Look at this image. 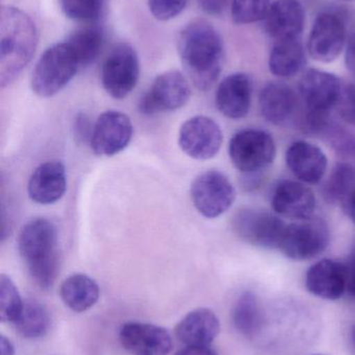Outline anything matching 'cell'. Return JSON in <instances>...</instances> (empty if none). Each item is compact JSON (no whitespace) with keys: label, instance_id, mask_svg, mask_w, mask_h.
Listing matches in <instances>:
<instances>
[{"label":"cell","instance_id":"15","mask_svg":"<svg viewBox=\"0 0 355 355\" xmlns=\"http://www.w3.org/2000/svg\"><path fill=\"white\" fill-rule=\"evenodd\" d=\"M119 341L131 355H168L173 348L168 331L149 323H124L119 331Z\"/></svg>","mask_w":355,"mask_h":355},{"label":"cell","instance_id":"34","mask_svg":"<svg viewBox=\"0 0 355 355\" xmlns=\"http://www.w3.org/2000/svg\"><path fill=\"white\" fill-rule=\"evenodd\" d=\"M337 108L340 116L347 124L355 127V83L343 87Z\"/></svg>","mask_w":355,"mask_h":355},{"label":"cell","instance_id":"36","mask_svg":"<svg viewBox=\"0 0 355 355\" xmlns=\"http://www.w3.org/2000/svg\"><path fill=\"white\" fill-rule=\"evenodd\" d=\"M345 64L348 71L355 75V33L348 37L346 43Z\"/></svg>","mask_w":355,"mask_h":355},{"label":"cell","instance_id":"44","mask_svg":"<svg viewBox=\"0 0 355 355\" xmlns=\"http://www.w3.org/2000/svg\"><path fill=\"white\" fill-rule=\"evenodd\" d=\"M313 355H324V354H313Z\"/></svg>","mask_w":355,"mask_h":355},{"label":"cell","instance_id":"19","mask_svg":"<svg viewBox=\"0 0 355 355\" xmlns=\"http://www.w3.org/2000/svg\"><path fill=\"white\" fill-rule=\"evenodd\" d=\"M252 102V83L248 75L235 73L223 79L216 93L219 112L231 120H240L249 114Z\"/></svg>","mask_w":355,"mask_h":355},{"label":"cell","instance_id":"8","mask_svg":"<svg viewBox=\"0 0 355 355\" xmlns=\"http://www.w3.org/2000/svg\"><path fill=\"white\" fill-rule=\"evenodd\" d=\"M190 192L196 210L206 218H217L224 214L236 200L233 183L218 171L199 175L192 183Z\"/></svg>","mask_w":355,"mask_h":355},{"label":"cell","instance_id":"32","mask_svg":"<svg viewBox=\"0 0 355 355\" xmlns=\"http://www.w3.org/2000/svg\"><path fill=\"white\" fill-rule=\"evenodd\" d=\"M65 16L75 21H94L104 10V0H58Z\"/></svg>","mask_w":355,"mask_h":355},{"label":"cell","instance_id":"12","mask_svg":"<svg viewBox=\"0 0 355 355\" xmlns=\"http://www.w3.org/2000/svg\"><path fill=\"white\" fill-rule=\"evenodd\" d=\"M346 26L335 12H323L317 16L308 37V54L317 62H333L345 49Z\"/></svg>","mask_w":355,"mask_h":355},{"label":"cell","instance_id":"17","mask_svg":"<svg viewBox=\"0 0 355 355\" xmlns=\"http://www.w3.org/2000/svg\"><path fill=\"white\" fill-rule=\"evenodd\" d=\"M347 286V265L339 261L324 259L315 263L306 272V289L322 300H339L345 293Z\"/></svg>","mask_w":355,"mask_h":355},{"label":"cell","instance_id":"42","mask_svg":"<svg viewBox=\"0 0 355 355\" xmlns=\"http://www.w3.org/2000/svg\"><path fill=\"white\" fill-rule=\"evenodd\" d=\"M352 340H354V343L355 346V327L352 329Z\"/></svg>","mask_w":355,"mask_h":355},{"label":"cell","instance_id":"23","mask_svg":"<svg viewBox=\"0 0 355 355\" xmlns=\"http://www.w3.org/2000/svg\"><path fill=\"white\" fill-rule=\"evenodd\" d=\"M220 331L218 317L208 309L185 315L175 329L177 340L185 346H210Z\"/></svg>","mask_w":355,"mask_h":355},{"label":"cell","instance_id":"7","mask_svg":"<svg viewBox=\"0 0 355 355\" xmlns=\"http://www.w3.org/2000/svg\"><path fill=\"white\" fill-rule=\"evenodd\" d=\"M329 244L327 223L312 217L287 225L279 250L291 260L306 261L322 254Z\"/></svg>","mask_w":355,"mask_h":355},{"label":"cell","instance_id":"27","mask_svg":"<svg viewBox=\"0 0 355 355\" xmlns=\"http://www.w3.org/2000/svg\"><path fill=\"white\" fill-rule=\"evenodd\" d=\"M233 322L236 329L245 337H254L261 331L263 315L256 294L244 292L238 298L233 306Z\"/></svg>","mask_w":355,"mask_h":355},{"label":"cell","instance_id":"5","mask_svg":"<svg viewBox=\"0 0 355 355\" xmlns=\"http://www.w3.org/2000/svg\"><path fill=\"white\" fill-rule=\"evenodd\" d=\"M229 153L233 166L242 174L258 175L274 162L276 145L266 131L245 129L231 137Z\"/></svg>","mask_w":355,"mask_h":355},{"label":"cell","instance_id":"21","mask_svg":"<svg viewBox=\"0 0 355 355\" xmlns=\"http://www.w3.org/2000/svg\"><path fill=\"white\" fill-rule=\"evenodd\" d=\"M67 189L66 168L60 162H44L29 178V198L39 205H51L64 196Z\"/></svg>","mask_w":355,"mask_h":355},{"label":"cell","instance_id":"18","mask_svg":"<svg viewBox=\"0 0 355 355\" xmlns=\"http://www.w3.org/2000/svg\"><path fill=\"white\" fill-rule=\"evenodd\" d=\"M267 33L275 42L300 39L306 12L298 0H275L264 19Z\"/></svg>","mask_w":355,"mask_h":355},{"label":"cell","instance_id":"22","mask_svg":"<svg viewBox=\"0 0 355 355\" xmlns=\"http://www.w3.org/2000/svg\"><path fill=\"white\" fill-rule=\"evenodd\" d=\"M299 107V98L290 85L270 83L260 94V110L271 124L283 126L293 120Z\"/></svg>","mask_w":355,"mask_h":355},{"label":"cell","instance_id":"20","mask_svg":"<svg viewBox=\"0 0 355 355\" xmlns=\"http://www.w3.org/2000/svg\"><path fill=\"white\" fill-rule=\"evenodd\" d=\"M286 162L290 172L302 183H319L327 174V155L308 141L291 144L286 152Z\"/></svg>","mask_w":355,"mask_h":355},{"label":"cell","instance_id":"3","mask_svg":"<svg viewBox=\"0 0 355 355\" xmlns=\"http://www.w3.org/2000/svg\"><path fill=\"white\" fill-rule=\"evenodd\" d=\"M17 246L33 282L41 289L51 288L60 272L56 225L46 218L28 221L19 233Z\"/></svg>","mask_w":355,"mask_h":355},{"label":"cell","instance_id":"1","mask_svg":"<svg viewBox=\"0 0 355 355\" xmlns=\"http://www.w3.org/2000/svg\"><path fill=\"white\" fill-rule=\"evenodd\" d=\"M181 64L194 87L208 91L218 80L224 62V44L216 28L204 19L183 27L177 39Z\"/></svg>","mask_w":355,"mask_h":355},{"label":"cell","instance_id":"2","mask_svg":"<svg viewBox=\"0 0 355 355\" xmlns=\"http://www.w3.org/2000/svg\"><path fill=\"white\" fill-rule=\"evenodd\" d=\"M39 42L33 19L12 6L0 10V85H12L35 55Z\"/></svg>","mask_w":355,"mask_h":355},{"label":"cell","instance_id":"37","mask_svg":"<svg viewBox=\"0 0 355 355\" xmlns=\"http://www.w3.org/2000/svg\"><path fill=\"white\" fill-rule=\"evenodd\" d=\"M175 355H217L210 346H185Z\"/></svg>","mask_w":355,"mask_h":355},{"label":"cell","instance_id":"43","mask_svg":"<svg viewBox=\"0 0 355 355\" xmlns=\"http://www.w3.org/2000/svg\"><path fill=\"white\" fill-rule=\"evenodd\" d=\"M344 1H354V0H344Z\"/></svg>","mask_w":355,"mask_h":355},{"label":"cell","instance_id":"25","mask_svg":"<svg viewBox=\"0 0 355 355\" xmlns=\"http://www.w3.org/2000/svg\"><path fill=\"white\" fill-rule=\"evenodd\" d=\"M60 296L65 306L73 312H85L99 300V286L89 275L74 273L63 282Z\"/></svg>","mask_w":355,"mask_h":355},{"label":"cell","instance_id":"11","mask_svg":"<svg viewBox=\"0 0 355 355\" xmlns=\"http://www.w3.org/2000/svg\"><path fill=\"white\" fill-rule=\"evenodd\" d=\"M222 143L220 126L208 116H193L185 121L179 130V147L193 159H212L220 151Z\"/></svg>","mask_w":355,"mask_h":355},{"label":"cell","instance_id":"30","mask_svg":"<svg viewBox=\"0 0 355 355\" xmlns=\"http://www.w3.org/2000/svg\"><path fill=\"white\" fill-rule=\"evenodd\" d=\"M24 302L14 282L6 275H0V318L1 322L15 324L22 313Z\"/></svg>","mask_w":355,"mask_h":355},{"label":"cell","instance_id":"10","mask_svg":"<svg viewBox=\"0 0 355 355\" xmlns=\"http://www.w3.org/2000/svg\"><path fill=\"white\" fill-rule=\"evenodd\" d=\"M287 223L268 211L243 209L236 213L233 229L243 241L262 248H277Z\"/></svg>","mask_w":355,"mask_h":355},{"label":"cell","instance_id":"31","mask_svg":"<svg viewBox=\"0 0 355 355\" xmlns=\"http://www.w3.org/2000/svg\"><path fill=\"white\" fill-rule=\"evenodd\" d=\"M272 0H231V17L237 24H251L264 20Z\"/></svg>","mask_w":355,"mask_h":355},{"label":"cell","instance_id":"41","mask_svg":"<svg viewBox=\"0 0 355 355\" xmlns=\"http://www.w3.org/2000/svg\"><path fill=\"white\" fill-rule=\"evenodd\" d=\"M0 348H1V355H14L15 354L14 346L4 336L0 337Z\"/></svg>","mask_w":355,"mask_h":355},{"label":"cell","instance_id":"16","mask_svg":"<svg viewBox=\"0 0 355 355\" xmlns=\"http://www.w3.org/2000/svg\"><path fill=\"white\" fill-rule=\"evenodd\" d=\"M276 214L294 220L312 218L316 210V196L302 182L283 180L277 184L271 198Z\"/></svg>","mask_w":355,"mask_h":355},{"label":"cell","instance_id":"9","mask_svg":"<svg viewBox=\"0 0 355 355\" xmlns=\"http://www.w3.org/2000/svg\"><path fill=\"white\" fill-rule=\"evenodd\" d=\"M191 97L189 81L179 71H168L154 79L150 89L142 96L139 110L145 116L173 112L183 107Z\"/></svg>","mask_w":355,"mask_h":355},{"label":"cell","instance_id":"35","mask_svg":"<svg viewBox=\"0 0 355 355\" xmlns=\"http://www.w3.org/2000/svg\"><path fill=\"white\" fill-rule=\"evenodd\" d=\"M92 131L93 126H91L89 118L85 114H77L74 122V135L79 141H89L91 139Z\"/></svg>","mask_w":355,"mask_h":355},{"label":"cell","instance_id":"24","mask_svg":"<svg viewBox=\"0 0 355 355\" xmlns=\"http://www.w3.org/2000/svg\"><path fill=\"white\" fill-rule=\"evenodd\" d=\"M306 64V48L302 40L275 42L269 58V69L274 76L281 78L295 76L304 70Z\"/></svg>","mask_w":355,"mask_h":355},{"label":"cell","instance_id":"13","mask_svg":"<svg viewBox=\"0 0 355 355\" xmlns=\"http://www.w3.org/2000/svg\"><path fill=\"white\" fill-rule=\"evenodd\" d=\"M133 135V126L129 116L117 110H108L94 124L90 146L95 155L112 157L129 145Z\"/></svg>","mask_w":355,"mask_h":355},{"label":"cell","instance_id":"38","mask_svg":"<svg viewBox=\"0 0 355 355\" xmlns=\"http://www.w3.org/2000/svg\"><path fill=\"white\" fill-rule=\"evenodd\" d=\"M202 8L210 14H220L224 10L226 0H201Z\"/></svg>","mask_w":355,"mask_h":355},{"label":"cell","instance_id":"4","mask_svg":"<svg viewBox=\"0 0 355 355\" xmlns=\"http://www.w3.org/2000/svg\"><path fill=\"white\" fill-rule=\"evenodd\" d=\"M81 69L74 51L67 42L48 48L35 64L31 87L41 98H50L68 85Z\"/></svg>","mask_w":355,"mask_h":355},{"label":"cell","instance_id":"26","mask_svg":"<svg viewBox=\"0 0 355 355\" xmlns=\"http://www.w3.org/2000/svg\"><path fill=\"white\" fill-rule=\"evenodd\" d=\"M104 40L101 27L93 25L77 29L66 42L72 48L81 68H83L90 66L97 60L104 46Z\"/></svg>","mask_w":355,"mask_h":355},{"label":"cell","instance_id":"28","mask_svg":"<svg viewBox=\"0 0 355 355\" xmlns=\"http://www.w3.org/2000/svg\"><path fill=\"white\" fill-rule=\"evenodd\" d=\"M14 327L17 333L25 339H40L49 329V313L41 302L35 300H26L22 313Z\"/></svg>","mask_w":355,"mask_h":355},{"label":"cell","instance_id":"39","mask_svg":"<svg viewBox=\"0 0 355 355\" xmlns=\"http://www.w3.org/2000/svg\"><path fill=\"white\" fill-rule=\"evenodd\" d=\"M348 286L347 291L355 297V248L347 264Z\"/></svg>","mask_w":355,"mask_h":355},{"label":"cell","instance_id":"14","mask_svg":"<svg viewBox=\"0 0 355 355\" xmlns=\"http://www.w3.org/2000/svg\"><path fill=\"white\" fill-rule=\"evenodd\" d=\"M343 91L341 80L333 73L310 69L302 75L299 93L306 110L314 114H331Z\"/></svg>","mask_w":355,"mask_h":355},{"label":"cell","instance_id":"33","mask_svg":"<svg viewBox=\"0 0 355 355\" xmlns=\"http://www.w3.org/2000/svg\"><path fill=\"white\" fill-rule=\"evenodd\" d=\"M188 0H148L152 16L160 21L176 18L185 10Z\"/></svg>","mask_w":355,"mask_h":355},{"label":"cell","instance_id":"6","mask_svg":"<svg viewBox=\"0 0 355 355\" xmlns=\"http://www.w3.org/2000/svg\"><path fill=\"white\" fill-rule=\"evenodd\" d=\"M140 62L137 52L127 43L115 45L102 64L101 83L114 99H124L139 81Z\"/></svg>","mask_w":355,"mask_h":355},{"label":"cell","instance_id":"29","mask_svg":"<svg viewBox=\"0 0 355 355\" xmlns=\"http://www.w3.org/2000/svg\"><path fill=\"white\" fill-rule=\"evenodd\" d=\"M355 186V168L348 162H339L323 186V196L331 204H343Z\"/></svg>","mask_w":355,"mask_h":355},{"label":"cell","instance_id":"40","mask_svg":"<svg viewBox=\"0 0 355 355\" xmlns=\"http://www.w3.org/2000/svg\"><path fill=\"white\" fill-rule=\"evenodd\" d=\"M342 207H343L346 214L348 215V217L352 219V223L355 225V186L352 191L350 192L349 196H347V198L344 200Z\"/></svg>","mask_w":355,"mask_h":355}]
</instances>
